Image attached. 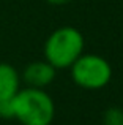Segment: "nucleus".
Instances as JSON below:
<instances>
[{
    "instance_id": "nucleus-7",
    "label": "nucleus",
    "mask_w": 123,
    "mask_h": 125,
    "mask_svg": "<svg viewBox=\"0 0 123 125\" xmlns=\"http://www.w3.org/2000/svg\"><path fill=\"white\" fill-rule=\"evenodd\" d=\"M0 117L2 119H14L13 98H9V100H0Z\"/></svg>"
},
{
    "instance_id": "nucleus-5",
    "label": "nucleus",
    "mask_w": 123,
    "mask_h": 125,
    "mask_svg": "<svg viewBox=\"0 0 123 125\" xmlns=\"http://www.w3.org/2000/svg\"><path fill=\"white\" fill-rule=\"evenodd\" d=\"M21 89V76L13 65L0 63V100L13 98Z\"/></svg>"
},
{
    "instance_id": "nucleus-3",
    "label": "nucleus",
    "mask_w": 123,
    "mask_h": 125,
    "mask_svg": "<svg viewBox=\"0 0 123 125\" xmlns=\"http://www.w3.org/2000/svg\"><path fill=\"white\" fill-rule=\"evenodd\" d=\"M74 84L85 90L104 89L112 79V67L103 55L82 54L70 67Z\"/></svg>"
},
{
    "instance_id": "nucleus-6",
    "label": "nucleus",
    "mask_w": 123,
    "mask_h": 125,
    "mask_svg": "<svg viewBox=\"0 0 123 125\" xmlns=\"http://www.w3.org/2000/svg\"><path fill=\"white\" fill-rule=\"evenodd\" d=\"M103 125H123V109L117 106L107 108L103 113Z\"/></svg>"
},
{
    "instance_id": "nucleus-2",
    "label": "nucleus",
    "mask_w": 123,
    "mask_h": 125,
    "mask_svg": "<svg viewBox=\"0 0 123 125\" xmlns=\"http://www.w3.org/2000/svg\"><path fill=\"white\" fill-rule=\"evenodd\" d=\"M85 40L80 30L71 25L59 27L44 41V60L55 70L70 68L84 54Z\"/></svg>"
},
{
    "instance_id": "nucleus-8",
    "label": "nucleus",
    "mask_w": 123,
    "mask_h": 125,
    "mask_svg": "<svg viewBox=\"0 0 123 125\" xmlns=\"http://www.w3.org/2000/svg\"><path fill=\"white\" fill-rule=\"evenodd\" d=\"M44 2H47L49 5H57V6H62V5H68V3H71L73 0H44Z\"/></svg>"
},
{
    "instance_id": "nucleus-4",
    "label": "nucleus",
    "mask_w": 123,
    "mask_h": 125,
    "mask_svg": "<svg viewBox=\"0 0 123 125\" xmlns=\"http://www.w3.org/2000/svg\"><path fill=\"white\" fill-rule=\"evenodd\" d=\"M57 70L46 60H36L32 62L25 67L22 73V79L25 81L27 87L35 89H44L55 79Z\"/></svg>"
},
{
    "instance_id": "nucleus-1",
    "label": "nucleus",
    "mask_w": 123,
    "mask_h": 125,
    "mask_svg": "<svg viewBox=\"0 0 123 125\" xmlns=\"http://www.w3.org/2000/svg\"><path fill=\"white\" fill-rule=\"evenodd\" d=\"M13 109L22 125H51L55 117L54 100L44 89H19L13 97Z\"/></svg>"
}]
</instances>
